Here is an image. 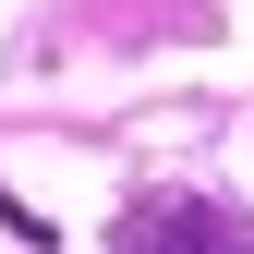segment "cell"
<instances>
[{"instance_id": "1", "label": "cell", "mask_w": 254, "mask_h": 254, "mask_svg": "<svg viewBox=\"0 0 254 254\" xmlns=\"http://www.w3.org/2000/svg\"><path fill=\"white\" fill-rule=\"evenodd\" d=\"M121 254H254V230H230L218 206H170V194H145V206H121Z\"/></svg>"}]
</instances>
